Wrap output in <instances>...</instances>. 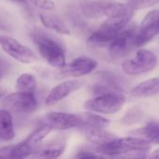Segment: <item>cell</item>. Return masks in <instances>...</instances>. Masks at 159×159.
Masks as SVG:
<instances>
[{"label":"cell","mask_w":159,"mask_h":159,"mask_svg":"<svg viewBox=\"0 0 159 159\" xmlns=\"http://www.w3.org/2000/svg\"><path fill=\"white\" fill-rule=\"evenodd\" d=\"M30 35L40 56L51 67L62 69L66 65L65 48L60 39L38 28L32 30Z\"/></svg>","instance_id":"cell-1"},{"label":"cell","mask_w":159,"mask_h":159,"mask_svg":"<svg viewBox=\"0 0 159 159\" xmlns=\"http://www.w3.org/2000/svg\"><path fill=\"white\" fill-rule=\"evenodd\" d=\"M79 12L88 20L113 19L130 9L126 3L113 0H82L78 4Z\"/></svg>","instance_id":"cell-2"},{"label":"cell","mask_w":159,"mask_h":159,"mask_svg":"<svg viewBox=\"0 0 159 159\" xmlns=\"http://www.w3.org/2000/svg\"><path fill=\"white\" fill-rule=\"evenodd\" d=\"M151 147L152 144L143 139L137 137H125L116 138L108 143L100 145L96 148V151L99 155L116 157L136 151L148 152Z\"/></svg>","instance_id":"cell-3"},{"label":"cell","mask_w":159,"mask_h":159,"mask_svg":"<svg viewBox=\"0 0 159 159\" xmlns=\"http://www.w3.org/2000/svg\"><path fill=\"white\" fill-rule=\"evenodd\" d=\"M157 56L150 49L140 48L135 56L122 61V71L130 76H137L152 72L157 66Z\"/></svg>","instance_id":"cell-4"},{"label":"cell","mask_w":159,"mask_h":159,"mask_svg":"<svg viewBox=\"0 0 159 159\" xmlns=\"http://www.w3.org/2000/svg\"><path fill=\"white\" fill-rule=\"evenodd\" d=\"M126 103V97L122 92L109 91L87 101L84 104L88 110L103 115H114L122 110Z\"/></svg>","instance_id":"cell-5"},{"label":"cell","mask_w":159,"mask_h":159,"mask_svg":"<svg viewBox=\"0 0 159 159\" xmlns=\"http://www.w3.org/2000/svg\"><path fill=\"white\" fill-rule=\"evenodd\" d=\"M0 48L10 58L20 63L30 64L37 61V56L33 49L13 36L0 34Z\"/></svg>","instance_id":"cell-6"},{"label":"cell","mask_w":159,"mask_h":159,"mask_svg":"<svg viewBox=\"0 0 159 159\" xmlns=\"http://www.w3.org/2000/svg\"><path fill=\"white\" fill-rule=\"evenodd\" d=\"M159 10H150L142 20L139 26H137L135 34L133 36L134 48H142L153 41L158 34Z\"/></svg>","instance_id":"cell-7"},{"label":"cell","mask_w":159,"mask_h":159,"mask_svg":"<svg viewBox=\"0 0 159 159\" xmlns=\"http://www.w3.org/2000/svg\"><path fill=\"white\" fill-rule=\"evenodd\" d=\"M136 29V25L129 24L111 42V44L108 46V51L113 59L118 60L124 58L128 56L133 48H135L133 46V36L135 34Z\"/></svg>","instance_id":"cell-8"},{"label":"cell","mask_w":159,"mask_h":159,"mask_svg":"<svg viewBox=\"0 0 159 159\" xmlns=\"http://www.w3.org/2000/svg\"><path fill=\"white\" fill-rule=\"evenodd\" d=\"M1 105L7 111L16 113H31L37 107V101L34 93L14 92L3 98Z\"/></svg>","instance_id":"cell-9"},{"label":"cell","mask_w":159,"mask_h":159,"mask_svg":"<svg viewBox=\"0 0 159 159\" xmlns=\"http://www.w3.org/2000/svg\"><path fill=\"white\" fill-rule=\"evenodd\" d=\"M44 125L48 126L51 130H66L75 128H79L80 117L79 115L64 113V112H51L47 114L44 119Z\"/></svg>","instance_id":"cell-10"},{"label":"cell","mask_w":159,"mask_h":159,"mask_svg":"<svg viewBox=\"0 0 159 159\" xmlns=\"http://www.w3.org/2000/svg\"><path fill=\"white\" fill-rule=\"evenodd\" d=\"M98 66L97 61L92 58L81 56L74 59L61 70V75L64 77H81L91 74Z\"/></svg>","instance_id":"cell-11"},{"label":"cell","mask_w":159,"mask_h":159,"mask_svg":"<svg viewBox=\"0 0 159 159\" xmlns=\"http://www.w3.org/2000/svg\"><path fill=\"white\" fill-rule=\"evenodd\" d=\"M83 85L84 82L79 79H70L62 81L49 91L45 100V104L47 106H52L57 104L75 91L78 90L80 88L83 87Z\"/></svg>","instance_id":"cell-12"},{"label":"cell","mask_w":159,"mask_h":159,"mask_svg":"<svg viewBox=\"0 0 159 159\" xmlns=\"http://www.w3.org/2000/svg\"><path fill=\"white\" fill-rule=\"evenodd\" d=\"M118 34L119 33L116 32L115 30L101 24V26L88 37L87 41L89 46L104 48L108 47Z\"/></svg>","instance_id":"cell-13"},{"label":"cell","mask_w":159,"mask_h":159,"mask_svg":"<svg viewBox=\"0 0 159 159\" xmlns=\"http://www.w3.org/2000/svg\"><path fill=\"white\" fill-rule=\"evenodd\" d=\"M39 20L43 27L47 30H49L60 35H69L71 34L70 27L56 15L43 12L39 14Z\"/></svg>","instance_id":"cell-14"},{"label":"cell","mask_w":159,"mask_h":159,"mask_svg":"<svg viewBox=\"0 0 159 159\" xmlns=\"http://www.w3.org/2000/svg\"><path fill=\"white\" fill-rule=\"evenodd\" d=\"M66 143L64 141H54L39 146L35 151L37 159H56L60 157L65 151Z\"/></svg>","instance_id":"cell-15"},{"label":"cell","mask_w":159,"mask_h":159,"mask_svg":"<svg viewBox=\"0 0 159 159\" xmlns=\"http://www.w3.org/2000/svg\"><path fill=\"white\" fill-rule=\"evenodd\" d=\"M159 92V79L158 77L150 78L144 80L130 90L131 96L135 98H150L157 95Z\"/></svg>","instance_id":"cell-16"},{"label":"cell","mask_w":159,"mask_h":159,"mask_svg":"<svg viewBox=\"0 0 159 159\" xmlns=\"http://www.w3.org/2000/svg\"><path fill=\"white\" fill-rule=\"evenodd\" d=\"M133 137L143 139L151 144H158L159 143V125L157 120L150 121L144 127L131 131Z\"/></svg>","instance_id":"cell-17"},{"label":"cell","mask_w":159,"mask_h":159,"mask_svg":"<svg viewBox=\"0 0 159 159\" xmlns=\"http://www.w3.org/2000/svg\"><path fill=\"white\" fill-rule=\"evenodd\" d=\"M79 117H80L79 128H82L84 129H104L110 124L109 119H107L100 115H95L92 113L79 114Z\"/></svg>","instance_id":"cell-18"},{"label":"cell","mask_w":159,"mask_h":159,"mask_svg":"<svg viewBox=\"0 0 159 159\" xmlns=\"http://www.w3.org/2000/svg\"><path fill=\"white\" fill-rule=\"evenodd\" d=\"M15 137L12 116L9 111L0 109V139L4 142H9Z\"/></svg>","instance_id":"cell-19"},{"label":"cell","mask_w":159,"mask_h":159,"mask_svg":"<svg viewBox=\"0 0 159 159\" xmlns=\"http://www.w3.org/2000/svg\"><path fill=\"white\" fill-rule=\"evenodd\" d=\"M85 135L89 143L98 146L108 143L116 139V136L113 133L107 131L105 129H85Z\"/></svg>","instance_id":"cell-20"},{"label":"cell","mask_w":159,"mask_h":159,"mask_svg":"<svg viewBox=\"0 0 159 159\" xmlns=\"http://www.w3.org/2000/svg\"><path fill=\"white\" fill-rule=\"evenodd\" d=\"M51 129L46 126V125H42L39 128H37L35 130H34L25 140L24 142L34 150V152L36 151V149L40 146L42 141L50 133Z\"/></svg>","instance_id":"cell-21"},{"label":"cell","mask_w":159,"mask_h":159,"mask_svg":"<svg viewBox=\"0 0 159 159\" xmlns=\"http://www.w3.org/2000/svg\"><path fill=\"white\" fill-rule=\"evenodd\" d=\"M16 88L20 92L34 93L36 89V78L29 73L21 74L16 80Z\"/></svg>","instance_id":"cell-22"},{"label":"cell","mask_w":159,"mask_h":159,"mask_svg":"<svg viewBox=\"0 0 159 159\" xmlns=\"http://www.w3.org/2000/svg\"><path fill=\"white\" fill-rule=\"evenodd\" d=\"M144 116V112L142 108L135 106L129 109L125 116L122 117L121 122L125 125H133L138 122H140Z\"/></svg>","instance_id":"cell-23"},{"label":"cell","mask_w":159,"mask_h":159,"mask_svg":"<svg viewBox=\"0 0 159 159\" xmlns=\"http://www.w3.org/2000/svg\"><path fill=\"white\" fill-rule=\"evenodd\" d=\"M23 4L33 8L46 12L53 11L56 8V5L52 0H24Z\"/></svg>","instance_id":"cell-24"},{"label":"cell","mask_w":159,"mask_h":159,"mask_svg":"<svg viewBox=\"0 0 159 159\" xmlns=\"http://www.w3.org/2000/svg\"><path fill=\"white\" fill-rule=\"evenodd\" d=\"M159 0H128L126 3L134 11L152 7L158 4Z\"/></svg>","instance_id":"cell-25"},{"label":"cell","mask_w":159,"mask_h":159,"mask_svg":"<svg viewBox=\"0 0 159 159\" xmlns=\"http://www.w3.org/2000/svg\"><path fill=\"white\" fill-rule=\"evenodd\" d=\"M0 159H15L13 155V145L0 147Z\"/></svg>","instance_id":"cell-26"},{"label":"cell","mask_w":159,"mask_h":159,"mask_svg":"<svg viewBox=\"0 0 159 159\" xmlns=\"http://www.w3.org/2000/svg\"><path fill=\"white\" fill-rule=\"evenodd\" d=\"M74 159H106L103 156L99 154H93L91 152L83 151L78 153Z\"/></svg>","instance_id":"cell-27"},{"label":"cell","mask_w":159,"mask_h":159,"mask_svg":"<svg viewBox=\"0 0 159 159\" xmlns=\"http://www.w3.org/2000/svg\"><path fill=\"white\" fill-rule=\"evenodd\" d=\"M147 152L143 151H136L126 154L122 158L120 159H147Z\"/></svg>","instance_id":"cell-28"},{"label":"cell","mask_w":159,"mask_h":159,"mask_svg":"<svg viewBox=\"0 0 159 159\" xmlns=\"http://www.w3.org/2000/svg\"><path fill=\"white\" fill-rule=\"evenodd\" d=\"M147 159H159V151L157 149V150H155L153 153H152V155L149 157V158Z\"/></svg>","instance_id":"cell-29"},{"label":"cell","mask_w":159,"mask_h":159,"mask_svg":"<svg viewBox=\"0 0 159 159\" xmlns=\"http://www.w3.org/2000/svg\"><path fill=\"white\" fill-rule=\"evenodd\" d=\"M0 30H7V26L3 23V21H1V20H0Z\"/></svg>","instance_id":"cell-30"},{"label":"cell","mask_w":159,"mask_h":159,"mask_svg":"<svg viewBox=\"0 0 159 159\" xmlns=\"http://www.w3.org/2000/svg\"><path fill=\"white\" fill-rule=\"evenodd\" d=\"M11 2H14V3H20V4H23L24 3V0H9Z\"/></svg>","instance_id":"cell-31"},{"label":"cell","mask_w":159,"mask_h":159,"mask_svg":"<svg viewBox=\"0 0 159 159\" xmlns=\"http://www.w3.org/2000/svg\"><path fill=\"white\" fill-rule=\"evenodd\" d=\"M0 79H1V74H0Z\"/></svg>","instance_id":"cell-32"}]
</instances>
